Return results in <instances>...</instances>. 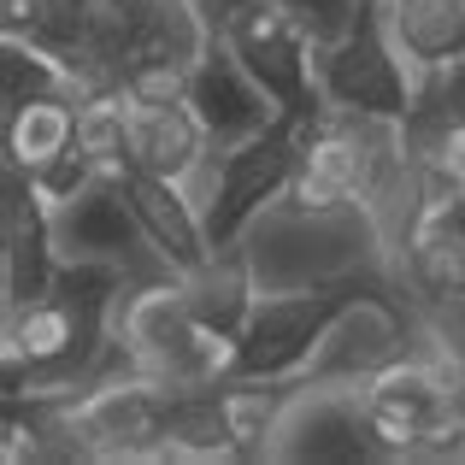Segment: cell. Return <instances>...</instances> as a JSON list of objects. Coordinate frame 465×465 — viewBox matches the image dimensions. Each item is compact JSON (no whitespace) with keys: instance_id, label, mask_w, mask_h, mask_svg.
<instances>
[{"instance_id":"cell-13","label":"cell","mask_w":465,"mask_h":465,"mask_svg":"<svg viewBox=\"0 0 465 465\" xmlns=\"http://www.w3.org/2000/svg\"><path fill=\"white\" fill-rule=\"evenodd\" d=\"M213 153V136L201 130L189 101H136L130 94V165L153 177L183 183Z\"/></svg>"},{"instance_id":"cell-7","label":"cell","mask_w":465,"mask_h":465,"mask_svg":"<svg viewBox=\"0 0 465 465\" xmlns=\"http://www.w3.org/2000/svg\"><path fill=\"white\" fill-rule=\"evenodd\" d=\"M353 295H377V289H265L236 336L230 377H301L318 336Z\"/></svg>"},{"instance_id":"cell-21","label":"cell","mask_w":465,"mask_h":465,"mask_svg":"<svg viewBox=\"0 0 465 465\" xmlns=\"http://www.w3.org/2000/svg\"><path fill=\"white\" fill-rule=\"evenodd\" d=\"M277 6L312 35V47H324V42H336V35H348V24L360 18L371 0H277Z\"/></svg>"},{"instance_id":"cell-12","label":"cell","mask_w":465,"mask_h":465,"mask_svg":"<svg viewBox=\"0 0 465 465\" xmlns=\"http://www.w3.org/2000/svg\"><path fill=\"white\" fill-rule=\"evenodd\" d=\"M124 194H130V206H136L142 230L153 236V248L165 253V260L177 265L183 277H189V272H201V265L213 260L206 224H201V213H194V201L183 194V183H171V177H153V171L124 165Z\"/></svg>"},{"instance_id":"cell-5","label":"cell","mask_w":465,"mask_h":465,"mask_svg":"<svg viewBox=\"0 0 465 465\" xmlns=\"http://www.w3.org/2000/svg\"><path fill=\"white\" fill-rule=\"evenodd\" d=\"M265 460H289V465L389 460L377 412H371V383H312V377H301L283 419H277Z\"/></svg>"},{"instance_id":"cell-20","label":"cell","mask_w":465,"mask_h":465,"mask_svg":"<svg viewBox=\"0 0 465 465\" xmlns=\"http://www.w3.org/2000/svg\"><path fill=\"white\" fill-rule=\"evenodd\" d=\"M77 148L101 171L130 165V94L124 89H94L77 101Z\"/></svg>"},{"instance_id":"cell-3","label":"cell","mask_w":465,"mask_h":465,"mask_svg":"<svg viewBox=\"0 0 465 465\" xmlns=\"http://www.w3.org/2000/svg\"><path fill=\"white\" fill-rule=\"evenodd\" d=\"M54 218V248L59 260H101L118 265L130 283H165V277H183L165 253L153 248V236L142 230L136 206L124 194V171H101L89 177L77 194L47 206Z\"/></svg>"},{"instance_id":"cell-10","label":"cell","mask_w":465,"mask_h":465,"mask_svg":"<svg viewBox=\"0 0 465 465\" xmlns=\"http://www.w3.org/2000/svg\"><path fill=\"white\" fill-rule=\"evenodd\" d=\"M165 401L171 389L153 377L77 389L71 419L83 436V460H153V448L165 442Z\"/></svg>"},{"instance_id":"cell-14","label":"cell","mask_w":465,"mask_h":465,"mask_svg":"<svg viewBox=\"0 0 465 465\" xmlns=\"http://www.w3.org/2000/svg\"><path fill=\"white\" fill-rule=\"evenodd\" d=\"M153 460H183V465L242 460L236 430H230V407H224V383L171 389V401H165V442L153 448Z\"/></svg>"},{"instance_id":"cell-6","label":"cell","mask_w":465,"mask_h":465,"mask_svg":"<svg viewBox=\"0 0 465 465\" xmlns=\"http://www.w3.org/2000/svg\"><path fill=\"white\" fill-rule=\"evenodd\" d=\"M218 35H224L230 54L253 71V83L277 101L283 118H295V124L324 118V94H318V77H312V35L301 30L277 0H248V6H236L218 24Z\"/></svg>"},{"instance_id":"cell-4","label":"cell","mask_w":465,"mask_h":465,"mask_svg":"<svg viewBox=\"0 0 465 465\" xmlns=\"http://www.w3.org/2000/svg\"><path fill=\"white\" fill-rule=\"evenodd\" d=\"M312 77L324 94V113H377V118H407L412 106V77L407 54L395 47L377 0L348 24V35L312 47Z\"/></svg>"},{"instance_id":"cell-17","label":"cell","mask_w":465,"mask_h":465,"mask_svg":"<svg viewBox=\"0 0 465 465\" xmlns=\"http://www.w3.org/2000/svg\"><path fill=\"white\" fill-rule=\"evenodd\" d=\"M183 295H189V307H194V318H201L206 330H218V336L236 341L242 324H248V312H253V301H260V283H253L242 248H218L201 272L183 277Z\"/></svg>"},{"instance_id":"cell-19","label":"cell","mask_w":465,"mask_h":465,"mask_svg":"<svg viewBox=\"0 0 465 465\" xmlns=\"http://www.w3.org/2000/svg\"><path fill=\"white\" fill-rule=\"evenodd\" d=\"M42 94H71V101H83V83L54 47L6 30V42H0V106L12 113V106L42 101Z\"/></svg>"},{"instance_id":"cell-2","label":"cell","mask_w":465,"mask_h":465,"mask_svg":"<svg viewBox=\"0 0 465 465\" xmlns=\"http://www.w3.org/2000/svg\"><path fill=\"white\" fill-rule=\"evenodd\" d=\"M113 330L136 348L142 371L165 389H194V383H224L230 360H236V341L206 330L194 318L189 295H183V277L165 283H130L113 307Z\"/></svg>"},{"instance_id":"cell-9","label":"cell","mask_w":465,"mask_h":465,"mask_svg":"<svg viewBox=\"0 0 465 465\" xmlns=\"http://www.w3.org/2000/svg\"><path fill=\"white\" fill-rule=\"evenodd\" d=\"M412 353V307L401 295H353L318 336L301 377L312 383H371Z\"/></svg>"},{"instance_id":"cell-18","label":"cell","mask_w":465,"mask_h":465,"mask_svg":"<svg viewBox=\"0 0 465 465\" xmlns=\"http://www.w3.org/2000/svg\"><path fill=\"white\" fill-rule=\"evenodd\" d=\"M77 148V101L71 94H42L6 113V159L24 171L54 165L59 153Z\"/></svg>"},{"instance_id":"cell-15","label":"cell","mask_w":465,"mask_h":465,"mask_svg":"<svg viewBox=\"0 0 465 465\" xmlns=\"http://www.w3.org/2000/svg\"><path fill=\"white\" fill-rule=\"evenodd\" d=\"M377 12L407 54L412 77L465 65V0H377Z\"/></svg>"},{"instance_id":"cell-16","label":"cell","mask_w":465,"mask_h":465,"mask_svg":"<svg viewBox=\"0 0 465 465\" xmlns=\"http://www.w3.org/2000/svg\"><path fill=\"white\" fill-rule=\"evenodd\" d=\"M395 289L407 307L412 301L465 295V236L442 213H424L419 230L407 236V248L395 253Z\"/></svg>"},{"instance_id":"cell-1","label":"cell","mask_w":465,"mask_h":465,"mask_svg":"<svg viewBox=\"0 0 465 465\" xmlns=\"http://www.w3.org/2000/svg\"><path fill=\"white\" fill-rule=\"evenodd\" d=\"M242 260L253 283L265 289H395V253L365 201H307L283 189L248 230H242Z\"/></svg>"},{"instance_id":"cell-11","label":"cell","mask_w":465,"mask_h":465,"mask_svg":"<svg viewBox=\"0 0 465 465\" xmlns=\"http://www.w3.org/2000/svg\"><path fill=\"white\" fill-rule=\"evenodd\" d=\"M183 101L194 106V118H201V130L213 136V148H236V142L260 136V130H272L277 118H283V113H277V101L253 83V71L230 54L224 35H213L206 54L189 65Z\"/></svg>"},{"instance_id":"cell-8","label":"cell","mask_w":465,"mask_h":465,"mask_svg":"<svg viewBox=\"0 0 465 465\" xmlns=\"http://www.w3.org/2000/svg\"><path fill=\"white\" fill-rule=\"evenodd\" d=\"M295 171H301V124L295 118H277L272 130H260V136L218 153V189H213V206H206V242H213V253L236 248L242 230L295 183Z\"/></svg>"}]
</instances>
